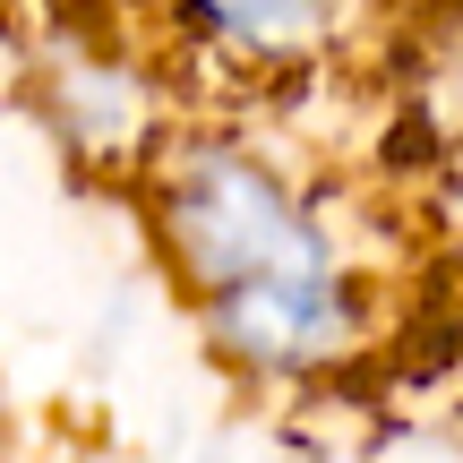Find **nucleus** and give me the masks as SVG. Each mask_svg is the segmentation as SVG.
I'll return each instance as SVG.
<instances>
[{"mask_svg":"<svg viewBox=\"0 0 463 463\" xmlns=\"http://www.w3.org/2000/svg\"><path fill=\"white\" fill-rule=\"evenodd\" d=\"M189 26L215 34L223 52H249V61H300L317 52L335 26H344L352 0H181Z\"/></svg>","mask_w":463,"mask_h":463,"instance_id":"obj_1","label":"nucleus"}]
</instances>
